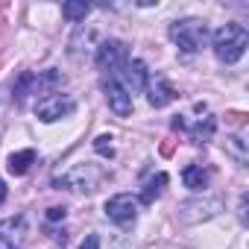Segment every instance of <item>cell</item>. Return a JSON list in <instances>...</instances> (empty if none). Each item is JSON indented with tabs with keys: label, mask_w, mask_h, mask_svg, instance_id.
<instances>
[{
	"label": "cell",
	"mask_w": 249,
	"mask_h": 249,
	"mask_svg": "<svg viewBox=\"0 0 249 249\" xmlns=\"http://www.w3.org/2000/svg\"><path fill=\"white\" fill-rule=\"evenodd\" d=\"M249 47V33L243 24H226L214 33V53L220 62L226 65H234Z\"/></svg>",
	"instance_id": "6da1fadb"
},
{
	"label": "cell",
	"mask_w": 249,
	"mask_h": 249,
	"mask_svg": "<svg viewBox=\"0 0 249 249\" xmlns=\"http://www.w3.org/2000/svg\"><path fill=\"white\" fill-rule=\"evenodd\" d=\"M170 38L182 53H196L208 41V27L196 18H185V21H176L170 27Z\"/></svg>",
	"instance_id": "7a4b0ae2"
},
{
	"label": "cell",
	"mask_w": 249,
	"mask_h": 249,
	"mask_svg": "<svg viewBox=\"0 0 249 249\" xmlns=\"http://www.w3.org/2000/svg\"><path fill=\"white\" fill-rule=\"evenodd\" d=\"M126 59H129V53H126V44L123 41H103L100 47H97V68L100 71H117V68H123L126 65Z\"/></svg>",
	"instance_id": "3957f363"
},
{
	"label": "cell",
	"mask_w": 249,
	"mask_h": 249,
	"mask_svg": "<svg viewBox=\"0 0 249 249\" xmlns=\"http://www.w3.org/2000/svg\"><path fill=\"white\" fill-rule=\"evenodd\" d=\"M71 111H73V100H68L62 94H50V97H44V100L36 103V114L44 123H53V120H59V117H65Z\"/></svg>",
	"instance_id": "277c9868"
},
{
	"label": "cell",
	"mask_w": 249,
	"mask_h": 249,
	"mask_svg": "<svg viewBox=\"0 0 249 249\" xmlns=\"http://www.w3.org/2000/svg\"><path fill=\"white\" fill-rule=\"evenodd\" d=\"M103 91H106V100H108V108L117 114V117H126L132 114V94L123 88L117 79H106L103 82Z\"/></svg>",
	"instance_id": "5b68a950"
},
{
	"label": "cell",
	"mask_w": 249,
	"mask_h": 249,
	"mask_svg": "<svg viewBox=\"0 0 249 249\" xmlns=\"http://www.w3.org/2000/svg\"><path fill=\"white\" fill-rule=\"evenodd\" d=\"M106 214H108L114 223H129V220H135V214H138V199H135L132 194H117V196H111V199L106 202Z\"/></svg>",
	"instance_id": "8992f818"
},
{
	"label": "cell",
	"mask_w": 249,
	"mask_h": 249,
	"mask_svg": "<svg viewBox=\"0 0 249 249\" xmlns=\"http://www.w3.org/2000/svg\"><path fill=\"white\" fill-rule=\"evenodd\" d=\"M123 88L126 91H144L150 85V73H147V65L141 59H126V65H123Z\"/></svg>",
	"instance_id": "52a82bcc"
},
{
	"label": "cell",
	"mask_w": 249,
	"mask_h": 249,
	"mask_svg": "<svg viewBox=\"0 0 249 249\" xmlns=\"http://www.w3.org/2000/svg\"><path fill=\"white\" fill-rule=\"evenodd\" d=\"M147 100H150V106L161 108V106H167V103H173V100H176V88H173L167 79H156V82L150 85Z\"/></svg>",
	"instance_id": "ba28073f"
},
{
	"label": "cell",
	"mask_w": 249,
	"mask_h": 249,
	"mask_svg": "<svg viewBox=\"0 0 249 249\" xmlns=\"http://www.w3.org/2000/svg\"><path fill=\"white\" fill-rule=\"evenodd\" d=\"M33 161H36V153H33V150H21V153H12V156L6 159V170H9L12 176H24Z\"/></svg>",
	"instance_id": "9c48e42d"
},
{
	"label": "cell",
	"mask_w": 249,
	"mask_h": 249,
	"mask_svg": "<svg viewBox=\"0 0 249 249\" xmlns=\"http://www.w3.org/2000/svg\"><path fill=\"white\" fill-rule=\"evenodd\" d=\"M182 182L191 188V191H205L208 188V173L199 167V164H188L182 170Z\"/></svg>",
	"instance_id": "30bf717a"
},
{
	"label": "cell",
	"mask_w": 249,
	"mask_h": 249,
	"mask_svg": "<svg viewBox=\"0 0 249 249\" xmlns=\"http://www.w3.org/2000/svg\"><path fill=\"white\" fill-rule=\"evenodd\" d=\"M164 185H167V173H159V176H153L150 182H147V188H144V194H141V202H153L161 191H164Z\"/></svg>",
	"instance_id": "8fae6325"
},
{
	"label": "cell",
	"mask_w": 249,
	"mask_h": 249,
	"mask_svg": "<svg viewBox=\"0 0 249 249\" xmlns=\"http://www.w3.org/2000/svg\"><path fill=\"white\" fill-rule=\"evenodd\" d=\"M88 3H85V0H79V3H65L62 6V12H65V18H71V21H79V18H85L88 15Z\"/></svg>",
	"instance_id": "7c38bea8"
},
{
	"label": "cell",
	"mask_w": 249,
	"mask_h": 249,
	"mask_svg": "<svg viewBox=\"0 0 249 249\" xmlns=\"http://www.w3.org/2000/svg\"><path fill=\"white\" fill-rule=\"evenodd\" d=\"M214 126H217L214 117H205V126H202V123H196V126H194V141H196V144L208 141V138L214 135Z\"/></svg>",
	"instance_id": "4fadbf2b"
},
{
	"label": "cell",
	"mask_w": 249,
	"mask_h": 249,
	"mask_svg": "<svg viewBox=\"0 0 249 249\" xmlns=\"http://www.w3.org/2000/svg\"><path fill=\"white\" fill-rule=\"evenodd\" d=\"M0 249H21V243L9 234V223H0Z\"/></svg>",
	"instance_id": "5bb4252c"
},
{
	"label": "cell",
	"mask_w": 249,
	"mask_h": 249,
	"mask_svg": "<svg viewBox=\"0 0 249 249\" xmlns=\"http://www.w3.org/2000/svg\"><path fill=\"white\" fill-rule=\"evenodd\" d=\"M226 147H229V153H234V156H237V161H240V164L246 161V150H243V141H240V138H226Z\"/></svg>",
	"instance_id": "9a60e30c"
},
{
	"label": "cell",
	"mask_w": 249,
	"mask_h": 249,
	"mask_svg": "<svg viewBox=\"0 0 249 249\" xmlns=\"http://www.w3.org/2000/svg\"><path fill=\"white\" fill-rule=\"evenodd\" d=\"M94 150H97L100 156H108V159L114 156V150H111V138H108V135H100V138L94 141Z\"/></svg>",
	"instance_id": "2e32d148"
},
{
	"label": "cell",
	"mask_w": 249,
	"mask_h": 249,
	"mask_svg": "<svg viewBox=\"0 0 249 249\" xmlns=\"http://www.w3.org/2000/svg\"><path fill=\"white\" fill-rule=\"evenodd\" d=\"M79 249H100V237H97V234H88Z\"/></svg>",
	"instance_id": "e0dca14e"
},
{
	"label": "cell",
	"mask_w": 249,
	"mask_h": 249,
	"mask_svg": "<svg viewBox=\"0 0 249 249\" xmlns=\"http://www.w3.org/2000/svg\"><path fill=\"white\" fill-rule=\"evenodd\" d=\"M47 220H65V208H50L47 211Z\"/></svg>",
	"instance_id": "ac0fdd59"
},
{
	"label": "cell",
	"mask_w": 249,
	"mask_h": 249,
	"mask_svg": "<svg viewBox=\"0 0 249 249\" xmlns=\"http://www.w3.org/2000/svg\"><path fill=\"white\" fill-rule=\"evenodd\" d=\"M3 199H6V182L0 179V205H3Z\"/></svg>",
	"instance_id": "d6986e66"
}]
</instances>
